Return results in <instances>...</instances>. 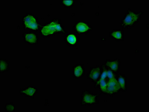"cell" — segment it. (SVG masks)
Listing matches in <instances>:
<instances>
[{
  "label": "cell",
  "instance_id": "cell-17",
  "mask_svg": "<svg viewBox=\"0 0 149 112\" xmlns=\"http://www.w3.org/2000/svg\"><path fill=\"white\" fill-rule=\"evenodd\" d=\"M75 1L70 0V1H66V0H61L60 3L66 9H70L74 7L75 5Z\"/></svg>",
  "mask_w": 149,
  "mask_h": 112
},
{
  "label": "cell",
  "instance_id": "cell-1",
  "mask_svg": "<svg viewBox=\"0 0 149 112\" xmlns=\"http://www.w3.org/2000/svg\"><path fill=\"white\" fill-rule=\"evenodd\" d=\"M41 37L47 38L56 35H66L68 31L61 23V19L54 18L52 20L41 25L40 29Z\"/></svg>",
  "mask_w": 149,
  "mask_h": 112
},
{
  "label": "cell",
  "instance_id": "cell-11",
  "mask_svg": "<svg viewBox=\"0 0 149 112\" xmlns=\"http://www.w3.org/2000/svg\"><path fill=\"white\" fill-rule=\"evenodd\" d=\"M85 75L84 65L80 63L74 65L72 68V76L74 79H81Z\"/></svg>",
  "mask_w": 149,
  "mask_h": 112
},
{
  "label": "cell",
  "instance_id": "cell-12",
  "mask_svg": "<svg viewBox=\"0 0 149 112\" xmlns=\"http://www.w3.org/2000/svg\"><path fill=\"white\" fill-rule=\"evenodd\" d=\"M107 67L109 68L116 74L119 73L121 68V62L118 58L113 59H106L104 62Z\"/></svg>",
  "mask_w": 149,
  "mask_h": 112
},
{
  "label": "cell",
  "instance_id": "cell-7",
  "mask_svg": "<svg viewBox=\"0 0 149 112\" xmlns=\"http://www.w3.org/2000/svg\"><path fill=\"white\" fill-rule=\"evenodd\" d=\"M101 65H96L91 67L87 74V79L91 82L95 83L99 80L101 75Z\"/></svg>",
  "mask_w": 149,
  "mask_h": 112
},
{
  "label": "cell",
  "instance_id": "cell-3",
  "mask_svg": "<svg viewBox=\"0 0 149 112\" xmlns=\"http://www.w3.org/2000/svg\"><path fill=\"white\" fill-rule=\"evenodd\" d=\"M81 97L79 101L81 106H94L99 104L98 99L101 96V93H95L88 90L81 91Z\"/></svg>",
  "mask_w": 149,
  "mask_h": 112
},
{
  "label": "cell",
  "instance_id": "cell-14",
  "mask_svg": "<svg viewBox=\"0 0 149 112\" xmlns=\"http://www.w3.org/2000/svg\"><path fill=\"white\" fill-rule=\"evenodd\" d=\"M119 83L121 87V92L125 93L127 91V77L125 74L120 73L117 74L115 77Z\"/></svg>",
  "mask_w": 149,
  "mask_h": 112
},
{
  "label": "cell",
  "instance_id": "cell-13",
  "mask_svg": "<svg viewBox=\"0 0 149 112\" xmlns=\"http://www.w3.org/2000/svg\"><path fill=\"white\" fill-rule=\"evenodd\" d=\"M109 37L117 42L124 41V30L116 29L112 30L109 33Z\"/></svg>",
  "mask_w": 149,
  "mask_h": 112
},
{
  "label": "cell",
  "instance_id": "cell-6",
  "mask_svg": "<svg viewBox=\"0 0 149 112\" xmlns=\"http://www.w3.org/2000/svg\"><path fill=\"white\" fill-rule=\"evenodd\" d=\"M120 92H121V87L116 78L107 82L106 95L112 97Z\"/></svg>",
  "mask_w": 149,
  "mask_h": 112
},
{
  "label": "cell",
  "instance_id": "cell-9",
  "mask_svg": "<svg viewBox=\"0 0 149 112\" xmlns=\"http://www.w3.org/2000/svg\"><path fill=\"white\" fill-rule=\"evenodd\" d=\"M22 37L24 42L29 45H38L40 41L38 35L35 32H25L22 35Z\"/></svg>",
  "mask_w": 149,
  "mask_h": 112
},
{
  "label": "cell",
  "instance_id": "cell-10",
  "mask_svg": "<svg viewBox=\"0 0 149 112\" xmlns=\"http://www.w3.org/2000/svg\"><path fill=\"white\" fill-rule=\"evenodd\" d=\"M64 40L67 45L70 47H75L78 45L80 39L78 35L73 32H68L64 36Z\"/></svg>",
  "mask_w": 149,
  "mask_h": 112
},
{
  "label": "cell",
  "instance_id": "cell-8",
  "mask_svg": "<svg viewBox=\"0 0 149 112\" xmlns=\"http://www.w3.org/2000/svg\"><path fill=\"white\" fill-rule=\"evenodd\" d=\"M19 93L21 95L27 98L34 99L38 93V90L36 87L29 85L20 88L19 91Z\"/></svg>",
  "mask_w": 149,
  "mask_h": 112
},
{
  "label": "cell",
  "instance_id": "cell-2",
  "mask_svg": "<svg viewBox=\"0 0 149 112\" xmlns=\"http://www.w3.org/2000/svg\"><path fill=\"white\" fill-rule=\"evenodd\" d=\"M143 12L136 11L131 8H128L125 15L121 19L120 26L123 30H129L135 26L141 20Z\"/></svg>",
  "mask_w": 149,
  "mask_h": 112
},
{
  "label": "cell",
  "instance_id": "cell-5",
  "mask_svg": "<svg viewBox=\"0 0 149 112\" xmlns=\"http://www.w3.org/2000/svg\"><path fill=\"white\" fill-rule=\"evenodd\" d=\"M72 30H74L78 35L82 36L90 33L93 30V27L88 22L79 20L75 22L72 27Z\"/></svg>",
  "mask_w": 149,
  "mask_h": 112
},
{
  "label": "cell",
  "instance_id": "cell-15",
  "mask_svg": "<svg viewBox=\"0 0 149 112\" xmlns=\"http://www.w3.org/2000/svg\"><path fill=\"white\" fill-rule=\"evenodd\" d=\"M107 82V79H99L94 83V88L98 89L100 93L106 95Z\"/></svg>",
  "mask_w": 149,
  "mask_h": 112
},
{
  "label": "cell",
  "instance_id": "cell-19",
  "mask_svg": "<svg viewBox=\"0 0 149 112\" xmlns=\"http://www.w3.org/2000/svg\"><path fill=\"white\" fill-rule=\"evenodd\" d=\"M106 68L107 72V81H108V80L116 77L117 74H116L114 71H112V70H111L110 68H109L107 67V66Z\"/></svg>",
  "mask_w": 149,
  "mask_h": 112
},
{
  "label": "cell",
  "instance_id": "cell-18",
  "mask_svg": "<svg viewBox=\"0 0 149 112\" xmlns=\"http://www.w3.org/2000/svg\"><path fill=\"white\" fill-rule=\"evenodd\" d=\"M5 109L6 111L7 112H15V104L13 102H6L5 105Z\"/></svg>",
  "mask_w": 149,
  "mask_h": 112
},
{
  "label": "cell",
  "instance_id": "cell-4",
  "mask_svg": "<svg viewBox=\"0 0 149 112\" xmlns=\"http://www.w3.org/2000/svg\"><path fill=\"white\" fill-rule=\"evenodd\" d=\"M22 23L25 30L34 32L38 30L42 25L37 17L29 12L27 13L22 18Z\"/></svg>",
  "mask_w": 149,
  "mask_h": 112
},
{
  "label": "cell",
  "instance_id": "cell-16",
  "mask_svg": "<svg viewBox=\"0 0 149 112\" xmlns=\"http://www.w3.org/2000/svg\"><path fill=\"white\" fill-rule=\"evenodd\" d=\"M10 70V62L8 60L2 58L0 59V72L2 74Z\"/></svg>",
  "mask_w": 149,
  "mask_h": 112
}]
</instances>
